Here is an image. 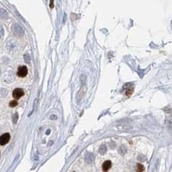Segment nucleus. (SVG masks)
Masks as SVG:
<instances>
[{"instance_id":"obj_8","label":"nucleus","mask_w":172,"mask_h":172,"mask_svg":"<svg viewBox=\"0 0 172 172\" xmlns=\"http://www.w3.org/2000/svg\"><path fill=\"white\" fill-rule=\"evenodd\" d=\"M133 88H131V89H128L127 91V92H126V94H127V96H130L131 94H132V93H133Z\"/></svg>"},{"instance_id":"obj_1","label":"nucleus","mask_w":172,"mask_h":172,"mask_svg":"<svg viewBox=\"0 0 172 172\" xmlns=\"http://www.w3.org/2000/svg\"><path fill=\"white\" fill-rule=\"evenodd\" d=\"M28 74V68L26 65H22L19 67L18 70H17V75L19 77H25Z\"/></svg>"},{"instance_id":"obj_9","label":"nucleus","mask_w":172,"mask_h":172,"mask_svg":"<svg viewBox=\"0 0 172 172\" xmlns=\"http://www.w3.org/2000/svg\"><path fill=\"white\" fill-rule=\"evenodd\" d=\"M50 8H54V5H53V0H50Z\"/></svg>"},{"instance_id":"obj_2","label":"nucleus","mask_w":172,"mask_h":172,"mask_svg":"<svg viewBox=\"0 0 172 172\" xmlns=\"http://www.w3.org/2000/svg\"><path fill=\"white\" fill-rule=\"evenodd\" d=\"M24 91L21 88H16L12 92V96L15 100H18L24 95Z\"/></svg>"},{"instance_id":"obj_6","label":"nucleus","mask_w":172,"mask_h":172,"mask_svg":"<svg viewBox=\"0 0 172 172\" xmlns=\"http://www.w3.org/2000/svg\"><path fill=\"white\" fill-rule=\"evenodd\" d=\"M18 105V102L14 100V101H11L9 103V106L10 108H14V107H16L17 105Z\"/></svg>"},{"instance_id":"obj_5","label":"nucleus","mask_w":172,"mask_h":172,"mask_svg":"<svg viewBox=\"0 0 172 172\" xmlns=\"http://www.w3.org/2000/svg\"><path fill=\"white\" fill-rule=\"evenodd\" d=\"M144 170V167L143 165H141V164H138L137 165V168H136L137 172H143Z\"/></svg>"},{"instance_id":"obj_4","label":"nucleus","mask_w":172,"mask_h":172,"mask_svg":"<svg viewBox=\"0 0 172 172\" xmlns=\"http://www.w3.org/2000/svg\"><path fill=\"white\" fill-rule=\"evenodd\" d=\"M112 167V162L110 160H106L102 165V169L103 172H108V170L110 169Z\"/></svg>"},{"instance_id":"obj_3","label":"nucleus","mask_w":172,"mask_h":172,"mask_svg":"<svg viewBox=\"0 0 172 172\" xmlns=\"http://www.w3.org/2000/svg\"><path fill=\"white\" fill-rule=\"evenodd\" d=\"M10 135L9 133H5L0 136V145H5L10 141Z\"/></svg>"},{"instance_id":"obj_7","label":"nucleus","mask_w":172,"mask_h":172,"mask_svg":"<svg viewBox=\"0 0 172 172\" xmlns=\"http://www.w3.org/2000/svg\"><path fill=\"white\" fill-rule=\"evenodd\" d=\"M3 16H6V11L3 9H0V17L1 18H4Z\"/></svg>"}]
</instances>
